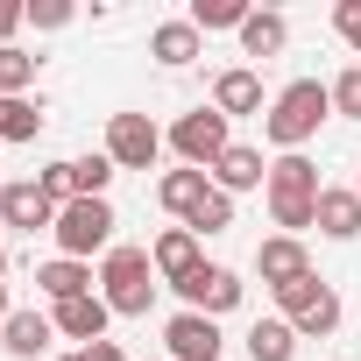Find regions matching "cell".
I'll return each mask as SVG.
<instances>
[{
  "label": "cell",
  "instance_id": "9",
  "mask_svg": "<svg viewBox=\"0 0 361 361\" xmlns=\"http://www.w3.org/2000/svg\"><path fill=\"white\" fill-rule=\"evenodd\" d=\"M163 340H170V361H220V326L206 312H177Z\"/></svg>",
  "mask_w": 361,
  "mask_h": 361
},
{
  "label": "cell",
  "instance_id": "2",
  "mask_svg": "<svg viewBox=\"0 0 361 361\" xmlns=\"http://www.w3.org/2000/svg\"><path fill=\"white\" fill-rule=\"evenodd\" d=\"M99 298H106V312H121V319H142L149 312V298H156V262H149V248H106V262H99Z\"/></svg>",
  "mask_w": 361,
  "mask_h": 361
},
{
  "label": "cell",
  "instance_id": "16",
  "mask_svg": "<svg viewBox=\"0 0 361 361\" xmlns=\"http://www.w3.org/2000/svg\"><path fill=\"white\" fill-rule=\"evenodd\" d=\"M36 290H43L50 305L92 298V269H85V262H71V255H57V262H43V269H36Z\"/></svg>",
  "mask_w": 361,
  "mask_h": 361
},
{
  "label": "cell",
  "instance_id": "7",
  "mask_svg": "<svg viewBox=\"0 0 361 361\" xmlns=\"http://www.w3.org/2000/svg\"><path fill=\"white\" fill-rule=\"evenodd\" d=\"M177 298H185L192 312H206V319H220V312H234V305H241V276H234V269H213V262H199L185 283H177Z\"/></svg>",
  "mask_w": 361,
  "mask_h": 361
},
{
  "label": "cell",
  "instance_id": "31",
  "mask_svg": "<svg viewBox=\"0 0 361 361\" xmlns=\"http://www.w3.org/2000/svg\"><path fill=\"white\" fill-rule=\"evenodd\" d=\"M333 29H340L347 50H361V0H340V8H333Z\"/></svg>",
  "mask_w": 361,
  "mask_h": 361
},
{
  "label": "cell",
  "instance_id": "1",
  "mask_svg": "<svg viewBox=\"0 0 361 361\" xmlns=\"http://www.w3.org/2000/svg\"><path fill=\"white\" fill-rule=\"evenodd\" d=\"M333 114V85H319V78H298V85H283L276 92V106H269V142L283 149V156H298L312 135H319V121Z\"/></svg>",
  "mask_w": 361,
  "mask_h": 361
},
{
  "label": "cell",
  "instance_id": "4",
  "mask_svg": "<svg viewBox=\"0 0 361 361\" xmlns=\"http://www.w3.org/2000/svg\"><path fill=\"white\" fill-rule=\"evenodd\" d=\"M276 305H283V319H290L298 333H312V340H326V333L340 326V298H333V283H319V276L283 283V290H276Z\"/></svg>",
  "mask_w": 361,
  "mask_h": 361
},
{
  "label": "cell",
  "instance_id": "26",
  "mask_svg": "<svg viewBox=\"0 0 361 361\" xmlns=\"http://www.w3.org/2000/svg\"><path fill=\"white\" fill-rule=\"evenodd\" d=\"M269 220H276V227L298 241L305 227H319V199H269Z\"/></svg>",
  "mask_w": 361,
  "mask_h": 361
},
{
  "label": "cell",
  "instance_id": "5",
  "mask_svg": "<svg viewBox=\"0 0 361 361\" xmlns=\"http://www.w3.org/2000/svg\"><path fill=\"white\" fill-rule=\"evenodd\" d=\"M170 142H177V156H185V170H213L234 142H227V114L220 106H199V114H185L170 128Z\"/></svg>",
  "mask_w": 361,
  "mask_h": 361
},
{
  "label": "cell",
  "instance_id": "22",
  "mask_svg": "<svg viewBox=\"0 0 361 361\" xmlns=\"http://www.w3.org/2000/svg\"><path fill=\"white\" fill-rule=\"evenodd\" d=\"M283 43H290V22H283V15H248V22H241V50H248V57H276Z\"/></svg>",
  "mask_w": 361,
  "mask_h": 361
},
{
  "label": "cell",
  "instance_id": "34",
  "mask_svg": "<svg viewBox=\"0 0 361 361\" xmlns=\"http://www.w3.org/2000/svg\"><path fill=\"white\" fill-rule=\"evenodd\" d=\"M78 354H85V361H128V354H121L114 340H92V347H78Z\"/></svg>",
  "mask_w": 361,
  "mask_h": 361
},
{
  "label": "cell",
  "instance_id": "12",
  "mask_svg": "<svg viewBox=\"0 0 361 361\" xmlns=\"http://www.w3.org/2000/svg\"><path fill=\"white\" fill-rule=\"evenodd\" d=\"M149 262H156V276H170V283H185V276L199 269V234H192V227H170V234H156Z\"/></svg>",
  "mask_w": 361,
  "mask_h": 361
},
{
  "label": "cell",
  "instance_id": "8",
  "mask_svg": "<svg viewBox=\"0 0 361 361\" xmlns=\"http://www.w3.org/2000/svg\"><path fill=\"white\" fill-rule=\"evenodd\" d=\"M0 220L36 234V227H57V199L36 185V177H15V185H0Z\"/></svg>",
  "mask_w": 361,
  "mask_h": 361
},
{
  "label": "cell",
  "instance_id": "3",
  "mask_svg": "<svg viewBox=\"0 0 361 361\" xmlns=\"http://www.w3.org/2000/svg\"><path fill=\"white\" fill-rule=\"evenodd\" d=\"M57 248L71 255V262H85V255H99V248H114V206L106 199H71V206H57Z\"/></svg>",
  "mask_w": 361,
  "mask_h": 361
},
{
  "label": "cell",
  "instance_id": "24",
  "mask_svg": "<svg viewBox=\"0 0 361 361\" xmlns=\"http://www.w3.org/2000/svg\"><path fill=\"white\" fill-rule=\"evenodd\" d=\"M248 15H255V8H241V0H192V15H185V22L206 36V29H241Z\"/></svg>",
  "mask_w": 361,
  "mask_h": 361
},
{
  "label": "cell",
  "instance_id": "30",
  "mask_svg": "<svg viewBox=\"0 0 361 361\" xmlns=\"http://www.w3.org/2000/svg\"><path fill=\"white\" fill-rule=\"evenodd\" d=\"M36 185H43L57 206H71V199H78V185H71V163H50V170H36Z\"/></svg>",
  "mask_w": 361,
  "mask_h": 361
},
{
  "label": "cell",
  "instance_id": "10",
  "mask_svg": "<svg viewBox=\"0 0 361 361\" xmlns=\"http://www.w3.org/2000/svg\"><path fill=\"white\" fill-rule=\"evenodd\" d=\"M255 269H262V283H269V290H283V283L312 276V262H305V241H290V234L262 241V248H255Z\"/></svg>",
  "mask_w": 361,
  "mask_h": 361
},
{
  "label": "cell",
  "instance_id": "36",
  "mask_svg": "<svg viewBox=\"0 0 361 361\" xmlns=\"http://www.w3.org/2000/svg\"><path fill=\"white\" fill-rule=\"evenodd\" d=\"M0 276H8V248H0Z\"/></svg>",
  "mask_w": 361,
  "mask_h": 361
},
{
  "label": "cell",
  "instance_id": "23",
  "mask_svg": "<svg viewBox=\"0 0 361 361\" xmlns=\"http://www.w3.org/2000/svg\"><path fill=\"white\" fill-rule=\"evenodd\" d=\"M36 135H43L36 99H0V142H36Z\"/></svg>",
  "mask_w": 361,
  "mask_h": 361
},
{
  "label": "cell",
  "instance_id": "18",
  "mask_svg": "<svg viewBox=\"0 0 361 361\" xmlns=\"http://www.w3.org/2000/svg\"><path fill=\"white\" fill-rule=\"evenodd\" d=\"M319 234L326 241H354L361 234V192H319Z\"/></svg>",
  "mask_w": 361,
  "mask_h": 361
},
{
  "label": "cell",
  "instance_id": "17",
  "mask_svg": "<svg viewBox=\"0 0 361 361\" xmlns=\"http://www.w3.org/2000/svg\"><path fill=\"white\" fill-rule=\"evenodd\" d=\"M156 199H163V213H185V220H192V213L213 199V185H206V170H163Z\"/></svg>",
  "mask_w": 361,
  "mask_h": 361
},
{
  "label": "cell",
  "instance_id": "28",
  "mask_svg": "<svg viewBox=\"0 0 361 361\" xmlns=\"http://www.w3.org/2000/svg\"><path fill=\"white\" fill-rule=\"evenodd\" d=\"M185 227H192V234H227V227H234V199H227V192H213V199H206Z\"/></svg>",
  "mask_w": 361,
  "mask_h": 361
},
{
  "label": "cell",
  "instance_id": "35",
  "mask_svg": "<svg viewBox=\"0 0 361 361\" xmlns=\"http://www.w3.org/2000/svg\"><path fill=\"white\" fill-rule=\"evenodd\" d=\"M8 319H15V312H8V290H0V326H8Z\"/></svg>",
  "mask_w": 361,
  "mask_h": 361
},
{
  "label": "cell",
  "instance_id": "20",
  "mask_svg": "<svg viewBox=\"0 0 361 361\" xmlns=\"http://www.w3.org/2000/svg\"><path fill=\"white\" fill-rule=\"evenodd\" d=\"M298 354V326L290 319H255L248 326V361H290Z\"/></svg>",
  "mask_w": 361,
  "mask_h": 361
},
{
  "label": "cell",
  "instance_id": "38",
  "mask_svg": "<svg viewBox=\"0 0 361 361\" xmlns=\"http://www.w3.org/2000/svg\"><path fill=\"white\" fill-rule=\"evenodd\" d=\"M354 192H361V185H354Z\"/></svg>",
  "mask_w": 361,
  "mask_h": 361
},
{
  "label": "cell",
  "instance_id": "11",
  "mask_svg": "<svg viewBox=\"0 0 361 361\" xmlns=\"http://www.w3.org/2000/svg\"><path fill=\"white\" fill-rule=\"evenodd\" d=\"M50 319H57V333H64V340H85V347H92V340H106V319H114V312H106V298L92 290V298H71V305H57Z\"/></svg>",
  "mask_w": 361,
  "mask_h": 361
},
{
  "label": "cell",
  "instance_id": "6",
  "mask_svg": "<svg viewBox=\"0 0 361 361\" xmlns=\"http://www.w3.org/2000/svg\"><path fill=\"white\" fill-rule=\"evenodd\" d=\"M156 149H163V128H156L149 114H114V121H106V156H114V170H149Z\"/></svg>",
  "mask_w": 361,
  "mask_h": 361
},
{
  "label": "cell",
  "instance_id": "33",
  "mask_svg": "<svg viewBox=\"0 0 361 361\" xmlns=\"http://www.w3.org/2000/svg\"><path fill=\"white\" fill-rule=\"evenodd\" d=\"M29 22V8H15V0H0V50H8V36Z\"/></svg>",
  "mask_w": 361,
  "mask_h": 361
},
{
  "label": "cell",
  "instance_id": "14",
  "mask_svg": "<svg viewBox=\"0 0 361 361\" xmlns=\"http://www.w3.org/2000/svg\"><path fill=\"white\" fill-rule=\"evenodd\" d=\"M50 333H57V319H43V312H15L8 326H0V347H8L15 361H36V354H50Z\"/></svg>",
  "mask_w": 361,
  "mask_h": 361
},
{
  "label": "cell",
  "instance_id": "21",
  "mask_svg": "<svg viewBox=\"0 0 361 361\" xmlns=\"http://www.w3.org/2000/svg\"><path fill=\"white\" fill-rule=\"evenodd\" d=\"M149 50H156V64H170V71H185V64L199 57V29H192V22H163V29L149 36Z\"/></svg>",
  "mask_w": 361,
  "mask_h": 361
},
{
  "label": "cell",
  "instance_id": "29",
  "mask_svg": "<svg viewBox=\"0 0 361 361\" xmlns=\"http://www.w3.org/2000/svg\"><path fill=\"white\" fill-rule=\"evenodd\" d=\"M333 106H340L347 121H361V64H347V71L333 78Z\"/></svg>",
  "mask_w": 361,
  "mask_h": 361
},
{
  "label": "cell",
  "instance_id": "27",
  "mask_svg": "<svg viewBox=\"0 0 361 361\" xmlns=\"http://www.w3.org/2000/svg\"><path fill=\"white\" fill-rule=\"evenodd\" d=\"M29 78H36V57L8 43V50H0V99H22V85H29Z\"/></svg>",
  "mask_w": 361,
  "mask_h": 361
},
{
  "label": "cell",
  "instance_id": "15",
  "mask_svg": "<svg viewBox=\"0 0 361 361\" xmlns=\"http://www.w3.org/2000/svg\"><path fill=\"white\" fill-rule=\"evenodd\" d=\"M213 106L234 121V114H262V78L248 71V64H234V71H220L213 78Z\"/></svg>",
  "mask_w": 361,
  "mask_h": 361
},
{
  "label": "cell",
  "instance_id": "32",
  "mask_svg": "<svg viewBox=\"0 0 361 361\" xmlns=\"http://www.w3.org/2000/svg\"><path fill=\"white\" fill-rule=\"evenodd\" d=\"M29 22H36V29H64V22H71V8H64V0H36Z\"/></svg>",
  "mask_w": 361,
  "mask_h": 361
},
{
  "label": "cell",
  "instance_id": "37",
  "mask_svg": "<svg viewBox=\"0 0 361 361\" xmlns=\"http://www.w3.org/2000/svg\"><path fill=\"white\" fill-rule=\"evenodd\" d=\"M57 361H85V354H57Z\"/></svg>",
  "mask_w": 361,
  "mask_h": 361
},
{
  "label": "cell",
  "instance_id": "25",
  "mask_svg": "<svg viewBox=\"0 0 361 361\" xmlns=\"http://www.w3.org/2000/svg\"><path fill=\"white\" fill-rule=\"evenodd\" d=\"M71 185H78V199H106V185H114V156H78V163H71Z\"/></svg>",
  "mask_w": 361,
  "mask_h": 361
},
{
  "label": "cell",
  "instance_id": "13",
  "mask_svg": "<svg viewBox=\"0 0 361 361\" xmlns=\"http://www.w3.org/2000/svg\"><path fill=\"white\" fill-rule=\"evenodd\" d=\"M262 177H269L262 149H241V142H234V149H227V156L213 163V192H227V199H234V192H255Z\"/></svg>",
  "mask_w": 361,
  "mask_h": 361
},
{
  "label": "cell",
  "instance_id": "19",
  "mask_svg": "<svg viewBox=\"0 0 361 361\" xmlns=\"http://www.w3.org/2000/svg\"><path fill=\"white\" fill-rule=\"evenodd\" d=\"M326 185H319V170H312V156H276L269 163V199H319Z\"/></svg>",
  "mask_w": 361,
  "mask_h": 361
}]
</instances>
